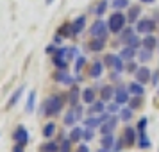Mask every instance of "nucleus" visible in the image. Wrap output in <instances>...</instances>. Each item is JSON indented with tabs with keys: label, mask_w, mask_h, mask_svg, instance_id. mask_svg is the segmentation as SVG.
<instances>
[{
	"label": "nucleus",
	"mask_w": 159,
	"mask_h": 152,
	"mask_svg": "<svg viewBox=\"0 0 159 152\" xmlns=\"http://www.w3.org/2000/svg\"><path fill=\"white\" fill-rule=\"evenodd\" d=\"M63 108V99L59 97V95H52L48 97L47 100L43 102V108H41V113L47 116H56L61 111Z\"/></svg>",
	"instance_id": "1"
},
{
	"label": "nucleus",
	"mask_w": 159,
	"mask_h": 152,
	"mask_svg": "<svg viewBox=\"0 0 159 152\" xmlns=\"http://www.w3.org/2000/svg\"><path fill=\"white\" fill-rule=\"evenodd\" d=\"M125 22H127V16H123L122 13H113L111 18H109V22H107V27H109L111 32L118 34V32H122V30H123Z\"/></svg>",
	"instance_id": "2"
},
{
	"label": "nucleus",
	"mask_w": 159,
	"mask_h": 152,
	"mask_svg": "<svg viewBox=\"0 0 159 152\" xmlns=\"http://www.w3.org/2000/svg\"><path fill=\"white\" fill-rule=\"evenodd\" d=\"M107 23L102 22V20H97V22L91 25V29H89V34L93 38H100V39H106V36H107Z\"/></svg>",
	"instance_id": "3"
},
{
	"label": "nucleus",
	"mask_w": 159,
	"mask_h": 152,
	"mask_svg": "<svg viewBox=\"0 0 159 152\" xmlns=\"http://www.w3.org/2000/svg\"><path fill=\"white\" fill-rule=\"evenodd\" d=\"M154 30H156V22L150 20V18H143V20L138 22V32H141V34H152Z\"/></svg>",
	"instance_id": "4"
},
{
	"label": "nucleus",
	"mask_w": 159,
	"mask_h": 152,
	"mask_svg": "<svg viewBox=\"0 0 159 152\" xmlns=\"http://www.w3.org/2000/svg\"><path fill=\"white\" fill-rule=\"evenodd\" d=\"M13 138H15V141H16V143L25 145L27 141H29V132H27V129H25L23 125H20V127H18V129L15 131Z\"/></svg>",
	"instance_id": "5"
},
{
	"label": "nucleus",
	"mask_w": 159,
	"mask_h": 152,
	"mask_svg": "<svg viewBox=\"0 0 159 152\" xmlns=\"http://www.w3.org/2000/svg\"><path fill=\"white\" fill-rule=\"evenodd\" d=\"M115 127H116V118L113 116V118H109L107 122H104L100 125V132L106 136V134H111L113 131H115Z\"/></svg>",
	"instance_id": "6"
},
{
	"label": "nucleus",
	"mask_w": 159,
	"mask_h": 152,
	"mask_svg": "<svg viewBox=\"0 0 159 152\" xmlns=\"http://www.w3.org/2000/svg\"><path fill=\"white\" fill-rule=\"evenodd\" d=\"M148 79H150V70H148L147 66H141V68H138V72H136V81H138V82L145 84V82H147Z\"/></svg>",
	"instance_id": "7"
},
{
	"label": "nucleus",
	"mask_w": 159,
	"mask_h": 152,
	"mask_svg": "<svg viewBox=\"0 0 159 152\" xmlns=\"http://www.w3.org/2000/svg\"><path fill=\"white\" fill-rule=\"evenodd\" d=\"M84 23H86V18H84V16H79V18L72 23V36H77V34H80V32H82V29H84Z\"/></svg>",
	"instance_id": "8"
},
{
	"label": "nucleus",
	"mask_w": 159,
	"mask_h": 152,
	"mask_svg": "<svg viewBox=\"0 0 159 152\" xmlns=\"http://www.w3.org/2000/svg\"><path fill=\"white\" fill-rule=\"evenodd\" d=\"M139 15H141V7H139V6H130L129 13H127V20H129V23L138 22V20H139Z\"/></svg>",
	"instance_id": "9"
},
{
	"label": "nucleus",
	"mask_w": 159,
	"mask_h": 152,
	"mask_svg": "<svg viewBox=\"0 0 159 152\" xmlns=\"http://www.w3.org/2000/svg\"><path fill=\"white\" fill-rule=\"evenodd\" d=\"M141 45H143V48H147V50H154V48L157 47V38H154L152 34H147V36L143 38Z\"/></svg>",
	"instance_id": "10"
},
{
	"label": "nucleus",
	"mask_w": 159,
	"mask_h": 152,
	"mask_svg": "<svg viewBox=\"0 0 159 152\" xmlns=\"http://www.w3.org/2000/svg\"><path fill=\"white\" fill-rule=\"evenodd\" d=\"M102 70H104V65H102L100 61H95L93 65H91V68H89V77L91 79H98L102 75Z\"/></svg>",
	"instance_id": "11"
},
{
	"label": "nucleus",
	"mask_w": 159,
	"mask_h": 152,
	"mask_svg": "<svg viewBox=\"0 0 159 152\" xmlns=\"http://www.w3.org/2000/svg\"><path fill=\"white\" fill-rule=\"evenodd\" d=\"M115 102L116 104H120V106L125 104V102H129V91H125V90H122V88L116 90L115 91Z\"/></svg>",
	"instance_id": "12"
},
{
	"label": "nucleus",
	"mask_w": 159,
	"mask_h": 152,
	"mask_svg": "<svg viewBox=\"0 0 159 152\" xmlns=\"http://www.w3.org/2000/svg\"><path fill=\"white\" fill-rule=\"evenodd\" d=\"M123 141L127 145H132L136 141V132H134L132 127H125V131H123Z\"/></svg>",
	"instance_id": "13"
},
{
	"label": "nucleus",
	"mask_w": 159,
	"mask_h": 152,
	"mask_svg": "<svg viewBox=\"0 0 159 152\" xmlns=\"http://www.w3.org/2000/svg\"><path fill=\"white\" fill-rule=\"evenodd\" d=\"M104 45H106V39H100V38H93L89 43H88V47H89V50L93 52H98L104 48Z\"/></svg>",
	"instance_id": "14"
},
{
	"label": "nucleus",
	"mask_w": 159,
	"mask_h": 152,
	"mask_svg": "<svg viewBox=\"0 0 159 152\" xmlns=\"http://www.w3.org/2000/svg\"><path fill=\"white\" fill-rule=\"evenodd\" d=\"M127 91H130V93L132 95H138V97H141V95H143V84H141V82H129V90H127Z\"/></svg>",
	"instance_id": "15"
},
{
	"label": "nucleus",
	"mask_w": 159,
	"mask_h": 152,
	"mask_svg": "<svg viewBox=\"0 0 159 152\" xmlns=\"http://www.w3.org/2000/svg\"><path fill=\"white\" fill-rule=\"evenodd\" d=\"M82 100L86 102V104H93L95 102V91L91 88H86V90L82 91Z\"/></svg>",
	"instance_id": "16"
},
{
	"label": "nucleus",
	"mask_w": 159,
	"mask_h": 152,
	"mask_svg": "<svg viewBox=\"0 0 159 152\" xmlns=\"http://www.w3.org/2000/svg\"><path fill=\"white\" fill-rule=\"evenodd\" d=\"M100 143L104 149H113L115 147V134H106V136L102 138Z\"/></svg>",
	"instance_id": "17"
},
{
	"label": "nucleus",
	"mask_w": 159,
	"mask_h": 152,
	"mask_svg": "<svg viewBox=\"0 0 159 152\" xmlns=\"http://www.w3.org/2000/svg\"><path fill=\"white\" fill-rule=\"evenodd\" d=\"M57 150H59V145L56 141H48V143L39 147V152H57Z\"/></svg>",
	"instance_id": "18"
},
{
	"label": "nucleus",
	"mask_w": 159,
	"mask_h": 152,
	"mask_svg": "<svg viewBox=\"0 0 159 152\" xmlns=\"http://www.w3.org/2000/svg\"><path fill=\"white\" fill-rule=\"evenodd\" d=\"M56 81L63 82V84H72V82H73V79L70 77V75H66L65 70H61L59 73H56Z\"/></svg>",
	"instance_id": "19"
},
{
	"label": "nucleus",
	"mask_w": 159,
	"mask_h": 152,
	"mask_svg": "<svg viewBox=\"0 0 159 152\" xmlns=\"http://www.w3.org/2000/svg\"><path fill=\"white\" fill-rule=\"evenodd\" d=\"M54 132H56V123H54V122H48V123L43 127V136H45V138H52V136H54Z\"/></svg>",
	"instance_id": "20"
},
{
	"label": "nucleus",
	"mask_w": 159,
	"mask_h": 152,
	"mask_svg": "<svg viewBox=\"0 0 159 152\" xmlns=\"http://www.w3.org/2000/svg\"><path fill=\"white\" fill-rule=\"evenodd\" d=\"M77 122V115H75V109H70L68 113H66V116H65V123L66 125H73V123Z\"/></svg>",
	"instance_id": "21"
},
{
	"label": "nucleus",
	"mask_w": 159,
	"mask_h": 152,
	"mask_svg": "<svg viewBox=\"0 0 159 152\" xmlns=\"http://www.w3.org/2000/svg\"><path fill=\"white\" fill-rule=\"evenodd\" d=\"M68 100H70V106H72V108L77 106V100H79V88H75V86L72 88V91H70V99H68Z\"/></svg>",
	"instance_id": "22"
},
{
	"label": "nucleus",
	"mask_w": 159,
	"mask_h": 152,
	"mask_svg": "<svg viewBox=\"0 0 159 152\" xmlns=\"http://www.w3.org/2000/svg\"><path fill=\"white\" fill-rule=\"evenodd\" d=\"M134 56H136V50H134V48H130V47H125V48L120 52V58H122V59H132Z\"/></svg>",
	"instance_id": "23"
},
{
	"label": "nucleus",
	"mask_w": 159,
	"mask_h": 152,
	"mask_svg": "<svg viewBox=\"0 0 159 152\" xmlns=\"http://www.w3.org/2000/svg\"><path fill=\"white\" fill-rule=\"evenodd\" d=\"M80 138H82V129H79V127H73L72 132H70V140H72V141H79Z\"/></svg>",
	"instance_id": "24"
},
{
	"label": "nucleus",
	"mask_w": 159,
	"mask_h": 152,
	"mask_svg": "<svg viewBox=\"0 0 159 152\" xmlns=\"http://www.w3.org/2000/svg\"><path fill=\"white\" fill-rule=\"evenodd\" d=\"M139 147H141V149H148V147H150V140L147 138L145 132H139Z\"/></svg>",
	"instance_id": "25"
},
{
	"label": "nucleus",
	"mask_w": 159,
	"mask_h": 152,
	"mask_svg": "<svg viewBox=\"0 0 159 152\" xmlns=\"http://www.w3.org/2000/svg\"><path fill=\"white\" fill-rule=\"evenodd\" d=\"M34 100H36V93L34 91H30L29 95V100H27V113H30V111H34Z\"/></svg>",
	"instance_id": "26"
},
{
	"label": "nucleus",
	"mask_w": 159,
	"mask_h": 152,
	"mask_svg": "<svg viewBox=\"0 0 159 152\" xmlns=\"http://www.w3.org/2000/svg\"><path fill=\"white\" fill-rule=\"evenodd\" d=\"M61 36H72V23H65L61 29H59Z\"/></svg>",
	"instance_id": "27"
},
{
	"label": "nucleus",
	"mask_w": 159,
	"mask_h": 152,
	"mask_svg": "<svg viewBox=\"0 0 159 152\" xmlns=\"http://www.w3.org/2000/svg\"><path fill=\"white\" fill-rule=\"evenodd\" d=\"M138 58H139V61L143 63V61H148V59L152 58V50H147V48H143V50L138 54Z\"/></svg>",
	"instance_id": "28"
},
{
	"label": "nucleus",
	"mask_w": 159,
	"mask_h": 152,
	"mask_svg": "<svg viewBox=\"0 0 159 152\" xmlns=\"http://www.w3.org/2000/svg\"><path fill=\"white\" fill-rule=\"evenodd\" d=\"M129 106H130V109H138L141 106V97L134 95V99H129Z\"/></svg>",
	"instance_id": "29"
},
{
	"label": "nucleus",
	"mask_w": 159,
	"mask_h": 152,
	"mask_svg": "<svg viewBox=\"0 0 159 152\" xmlns=\"http://www.w3.org/2000/svg\"><path fill=\"white\" fill-rule=\"evenodd\" d=\"M111 97H113V88L111 86L102 88V100H109Z\"/></svg>",
	"instance_id": "30"
},
{
	"label": "nucleus",
	"mask_w": 159,
	"mask_h": 152,
	"mask_svg": "<svg viewBox=\"0 0 159 152\" xmlns=\"http://www.w3.org/2000/svg\"><path fill=\"white\" fill-rule=\"evenodd\" d=\"M113 7H115V9L129 7V0H113Z\"/></svg>",
	"instance_id": "31"
},
{
	"label": "nucleus",
	"mask_w": 159,
	"mask_h": 152,
	"mask_svg": "<svg viewBox=\"0 0 159 152\" xmlns=\"http://www.w3.org/2000/svg\"><path fill=\"white\" fill-rule=\"evenodd\" d=\"M120 118H122L123 122H129L130 118H132V109H122V113H120Z\"/></svg>",
	"instance_id": "32"
},
{
	"label": "nucleus",
	"mask_w": 159,
	"mask_h": 152,
	"mask_svg": "<svg viewBox=\"0 0 159 152\" xmlns=\"http://www.w3.org/2000/svg\"><path fill=\"white\" fill-rule=\"evenodd\" d=\"M115 72L116 73H120L123 70V61H122V58H120V56H116V59H115Z\"/></svg>",
	"instance_id": "33"
},
{
	"label": "nucleus",
	"mask_w": 159,
	"mask_h": 152,
	"mask_svg": "<svg viewBox=\"0 0 159 152\" xmlns=\"http://www.w3.org/2000/svg\"><path fill=\"white\" fill-rule=\"evenodd\" d=\"M22 91H23V88H20V90H16L15 91V95L11 97V100H9V106H15L16 102H18V99L22 97Z\"/></svg>",
	"instance_id": "34"
},
{
	"label": "nucleus",
	"mask_w": 159,
	"mask_h": 152,
	"mask_svg": "<svg viewBox=\"0 0 159 152\" xmlns=\"http://www.w3.org/2000/svg\"><path fill=\"white\" fill-rule=\"evenodd\" d=\"M125 45H127V47H130V48H136V47H138V36H136V34H132V36L125 41Z\"/></svg>",
	"instance_id": "35"
},
{
	"label": "nucleus",
	"mask_w": 159,
	"mask_h": 152,
	"mask_svg": "<svg viewBox=\"0 0 159 152\" xmlns=\"http://www.w3.org/2000/svg\"><path fill=\"white\" fill-rule=\"evenodd\" d=\"M91 111H93V113H102V111H104V102H102V100L95 102L93 108H91Z\"/></svg>",
	"instance_id": "36"
},
{
	"label": "nucleus",
	"mask_w": 159,
	"mask_h": 152,
	"mask_svg": "<svg viewBox=\"0 0 159 152\" xmlns=\"http://www.w3.org/2000/svg\"><path fill=\"white\" fill-rule=\"evenodd\" d=\"M70 143H72V140H70V138L65 140V141L61 143V147H59V150H61V152H68V150H70Z\"/></svg>",
	"instance_id": "37"
},
{
	"label": "nucleus",
	"mask_w": 159,
	"mask_h": 152,
	"mask_svg": "<svg viewBox=\"0 0 159 152\" xmlns=\"http://www.w3.org/2000/svg\"><path fill=\"white\" fill-rule=\"evenodd\" d=\"M82 138H84L86 141H89V140L93 138V129H89V127H88V129H84V131H82Z\"/></svg>",
	"instance_id": "38"
},
{
	"label": "nucleus",
	"mask_w": 159,
	"mask_h": 152,
	"mask_svg": "<svg viewBox=\"0 0 159 152\" xmlns=\"http://www.w3.org/2000/svg\"><path fill=\"white\" fill-rule=\"evenodd\" d=\"M106 7H107V4H106V2H100V4H98V7L95 9V13H97L98 16H102V15H104V11H106Z\"/></svg>",
	"instance_id": "39"
},
{
	"label": "nucleus",
	"mask_w": 159,
	"mask_h": 152,
	"mask_svg": "<svg viewBox=\"0 0 159 152\" xmlns=\"http://www.w3.org/2000/svg\"><path fill=\"white\" fill-rule=\"evenodd\" d=\"M84 63H86V59H84V58H79V59H77V63H75V72H77V73H79L80 70H82Z\"/></svg>",
	"instance_id": "40"
},
{
	"label": "nucleus",
	"mask_w": 159,
	"mask_h": 152,
	"mask_svg": "<svg viewBox=\"0 0 159 152\" xmlns=\"http://www.w3.org/2000/svg\"><path fill=\"white\" fill-rule=\"evenodd\" d=\"M138 68H139V66H138L134 61H129V65L125 66V70H127V72H134V73L138 72Z\"/></svg>",
	"instance_id": "41"
},
{
	"label": "nucleus",
	"mask_w": 159,
	"mask_h": 152,
	"mask_svg": "<svg viewBox=\"0 0 159 152\" xmlns=\"http://www.w3.org/2000/svg\"><path fill=\"white\" fill-rule=\"evenodd\" d=\"M115 59H116V56H113V54H107L104 61H106V65H107V66H113V65H115Z\"/></svg>",
	"instance_id": "42"
},
{
	"label": "nucleus",
	"mask_w": 159,
	"mask_h": 152,
	"mask_svg": "<svg viewBox=\"0 0 159 152\" xmlns=\"http://www.w3.org/2000/svg\"><path fill=\"white\" fill-rule=\"evenodd\" d=\"M138 129H139V132H145V129H147V118H141V120H139Z\"/></svg>",
	"instance_id": "43"
},
{
	"label": "nucleus",
	"mask_w": 159,
	"mask_h": 152,
	"mask_svg": "<svg viewBox=\"0 0 159 152\" xmlns=\"http://www.w3.org/2000/svg\"><path fill=\"white\" fill-rule=\"evenodd\" d=\"M122 147H123V140H116V143H115L113 149H115V152H120L122 150Z\"/></svg>",
	"instance_id": "44"
},
{
	"label": "nucleus",
	"mask_w": 159,
	"mask_h": 152,
	"mask_svg": "<svg viewBox=\"0 0 159 152\" xmlns=\"http://www.w3.org/2000/svg\"><path fill=\"white\" fill-rule=\"evenodd\" d=\"M75 115H77V120H80V118H82V108H80V106H75Z\"/></svg>",
	"instance_id": "45"
},
{
	"label": "nucleus",
	"mask_w": 159,
	"mask_h": 152,
	"mask_svg": "<svg viewBox=\"0 0 159 152\" xmlns=\"http://www.w3.org/2000/svg\"><path fill=\"white\" fill-rule=\"evenodd\" d=\"M23 147H25V145H20V143H16L15 147H13V152H23Z\"/></svg>",
	"instance_id": "46"
},
{
	"label": "nucleus",
	"mask_w": 159,
	"mask_h": 152,
	"mask_svg": "<svg viewBox=\"0 0 159 152\" xmlns=\"http://www.w3.org/2000/svg\"><path fill=\"white\" fill-rule=\"evenodd\" d=\"M118 106H120V104H111V106H109V113H116V111H118Z\"/></svg>",
	"instance_id": "47"
},
{
	"label": "nucleus",
	"mask_w": 159,
	"mask_h": 152,
	"mask_svg": "<svg viewBox=\"0 0 159 152\" xmlns=\"http://www.w3.org/2000/svg\"><path fill=\"white\" fill-rule=\"evenodd\" d=\"M56 50H57V48H56L54 45H48V47H47V52H48V54H52V52H56Z\"/></svg>",
	"instance_id": "48"
},
{
	"label": "nucleus",
	"mask_w": 159,
	"mask_h": 152,
	"mask_svg": "<svg viewBox=\"0 0 159 152\" xmlns=\"http://www.w3.org/2000/svg\"><path fill=\"white\" fill-rule=\"evenodd\" d=\"M77 152H89V150H88V145H80Z\"/></svg>",
	"instance_id": "49"
},
{
	"label": "nucleus",
	"mask_w": 159,
	"mask_h": 152,
	"mask_svg": "<svg viewBox=\"0 0 159 152\" xmlns=\"http://www.w3.org/2000/svg\"><path fill=\"white\" fill-rule=\"evenodd\" d=\"M157 81H159V72H156V73H154V79H152V82H154V84H157Z\"/></svg>",
	"instance_id": "50"
},
{
	"label": "nucleus",
	"mask_w": 159,
	"mask_h": 152,
	"mask_svg": "<svg viewBox=\"0 0 159 152\" xmlns=\"http://www.w3.org/2000/svg\"><path fill=\"white\" fill-rule=\"evenodd\" d=\"M141 2H145V4H152L154 0H141Z\"/></svg>",
	"instance_id": "51"
},
{
	"label": "nucleus",
	"mask_w": 159,
	"mask_h": 152,
	"mask_svg": "<svg viewBox=\"0 0 159 152\" xmlns=\"http://www.w3.org/2000/svg\"><path fill=\"white\" fill-rule=\"evenodd\" d=\"M52 2H54V0H47V4H52Z\"/></svg>",
	"instance_id": "52"
},
{
	"label": "nucleus",
	"mask_w": 159,
	"mask_h": 152,
	"mask_svg": "<svg viewBox=\"0 0 159 152\" xmlns=\"http://www.w3.org/2000/svg\"><path fill=\"white\" fill-rule=\"evenodd\" d=\"M157 47H159V39H157Z\"/></svg>",
	"instance_id": "53"
}]
</instances>
